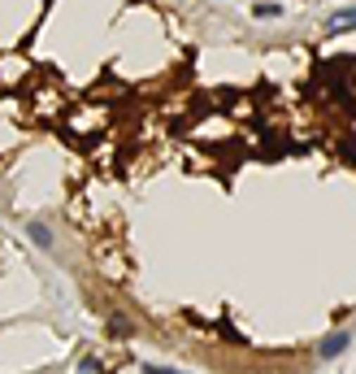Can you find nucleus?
<instances>
[{
	"instance_id": "nucleus-6",
	"label": "nucleus",
	"mask_w": 356,
	"mask_h": 374,
	"mask_svg": "<svg viewBox=\"0 0 356 374\" xmlns=\"http://www.w3.org/2000/svg\"><path fill=\"white\" fill-rule=\"evenodd\" d=\"M139 374H178V370H165V366H144Z\"/></svg>"
},
{
	"instance_id": "nucleus-5",
	"label": "nucleus",
	"mask_w": 356,
	"mask_h": 374,
	"mask_svg": "<svg viewBox=\"0 0 356 374\" xmlns=\"http://www.w3.org/2000/svg\"><path fill=\"white\" fill-rule=\"evenodd\" d=\"M348 22H356V9H339L335 18H330V27H348Z\"/></svg>"
},
{
	"instance_id": "nucleus-1",
	"label": "nucleus",
	"mask_w": 356,
	"mask_h": 374,
	"mask_svg": "<svg viewBox=\"0 0 356 374\" xmlns=\"http://www.w3.org/2000/svg\"><path fill=\"white\" fill-rule=\"evenodd\" d=\"M348 344H352V335H348V331H335V335H326V339L317 344V361H335V357L343 353Z\"/></svg>"
},
{
	"instance_id": "nucleus-4",
	"label": "nucleus",
	"mask_w": 356,
	"mask_h": 374,
	"mask_svg": "<svg viewBox=\"0 0 356 374\" xmlns=\"http://www.w3.org/2000/svg\"><path fill=\"white\" fill-rule=\"evenodd\" d=\"M252 13H257V18H283V5H274V0H265V5H257Z\"/></svg>"
},
{
	"instance_id": "nucleus-2",
	"label": "nucleus",
	"mask_w": 356,
	"mask_h": 374,
	"mask_svg": "<svg viewBox=\"0 0 356 374\" xmlns=\"http://www.w3.org/2000/svg\"><path fill=\"white\" fill-rule=\"evenodd\" d=\"M109 339H135V322L126 318V313H109Z\"/></svg>"
},
{
	"instance_id": "nucleus-3",
	"label": "nucleus",
	"mask_w": 356,
	"mask_h": 374,
	"mask_svg": "<svg viewBox=\"0 0 356 374\" xmlns=\"http://www.w3.org/2000/svg\"><path fill=\"white\" fill-rule=\"evenodd\" d=\"M27 231H31V239H35L39 248H53V231H48V227H44V222H31V227H27Z\"/></svg>"
}]
</instances>
